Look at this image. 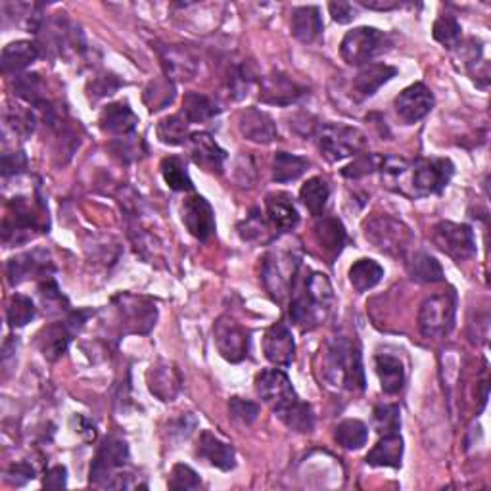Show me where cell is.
<instances>
[{"label":"cell","instance_id":"1","mask_svg":"<svg viewBox=\"0 0 491 491\" xmlns=\"http://www.w3.org/2000/svg\"><path fill=\"white\" fill-rule=\"evenodd\" d=\"M323 380L336 390L363 391L365 371L361 350L348 338H333L325 343L321 351Z\"/></svg>","mask_w":491,"mask_h":491},{"label":"cell","instance_id":"2","mask_svg":"<svg viewBox=\"0 0 491 491\" xmlns=\"http://www.w3.org/2000/svg\"><path fill=\"white\" fill-rule=\"evenodd\" d=\"M334 303L330 280L323 273H311L303 278L302 288L294 294L290 318L302 330H313L328 317Z\"/></svg>","mask_w":491,"mask_h":491},{"label":"cell","instance_id":"3","mask_svg":"<svg viewBox=\"0 0 491 491\" xmlns=\"http://www.w3.org/2000/svg\"><path fill=\"white\" fill-rule=\"evenodd\" d=\"M302 265V254L298 246L280 244L265 255L262 278L267 292L271 294L273 300L282 302L294 290L298 271Z\"/></svg>","mask_w":491,"mask_h":491},{"label":"cell","instance_id":"4","mask_svg":"<svg viewBox=\"0 0 491 491\" xmlns=\"http://www.w3.org/2000/svg\"><path fill=\"white\" fill-rule=\"evenodd\" d=\"M318 150L328 162H342V159L359 156L365 149V134L342 123H325L315 131Z\"/></svg>","mask_w":491,"mask_h":491},{"label":"cell","instance_id":"5","mask_svg":"<svg viewBox=\"0 0 491 491\" xmlns=\"http://www.w3.org/2000/svg\"><path fill=\"white\" fill-rule=\"evenodd\" d=\"M409 171L411 177L407 182V196H411V198H423V196H432L444 190L453 173H455V167H453L447 157H424L415 162Z\"/></svg>","mask_w":491,"mask_h":491},{"label":"cell","instance_id":"6","mask_svg":"<svg viewBox=\"0 0 491 491\" xmlns=\"http://www.w3.org/2000/svg\"><path fill=\"white\" fill-rule=\"evenodd\" d=\"M457 294L449 290L428 298L419 311V326L426 338H444L455 326Z\"/></svg>","mask_w":491,"mask_h":491},{"label":"cell","instance_id":"7","mask_svg":"<svg viewBox=\"0 0 491 491\" xmlns=\"http://www.w3.org/2000/svg\"><path fill=\"white\" fill-rule=\"evenodd\" d=\"M365 238L376 250L390 255H403L409 248L411 230L401 221L390 215H374L365 223Z\"/></svg>","mask_w":491,"mask_h":491},{"label":"cell","instance_id":"8","mask_svg":"<svg viewBox=\"0 0 491 491\" xmlns=\"http://www.w3.org/2000/svg\"><path fill=\"white\" fill-rule=\"evenodd\" d=\"M129 461V447L125 439L109 436L102 441L101 449L91 464V484L102 487H114L121 478V469Z\"/></svg>","mask_w":491,"mask_h":491},{"label":"cell","instance_id":"9","mask_svg":"<svg viewBox=\"0 0 491 491\" xmlns=\"http://www.w3.org/2000/svg\"><path fill=\"white\" fill-rule=\"evenodd\" d=\"M388 36L374 28H358L346 33L340 44V54L350 66H365L386 51Z\"/></svg>","mask_w":491,"mask_h":491},{"label":"cell","instance_id":"10","mask_svg":"<svg viewBox=\"0 0 491 491\" xmlns=\"http://www.w3.org/2000/svg\"><path fill=\"white\" fill-rule=\"evenodd\" d=\"M119 323L123 333L133 334H146L156 325L157 310L156 303L149 298L133 296V294H121L114 300Z\"/></svg>","mask_w":491,"mask_h":491},{"label":"cell","instance_id":"11","mask_svg":"<svg viewBox=\"0 0 491 491\" xmlns=\"http://www.w3.org/2000/svg\"><path fill=\"white\" fill-rule=\"evenodd\" d=\"M432 242L451 260L464 262L476 254L474 230L469 225L441 221L432 229Z\"/></svg>","mask_w":491,"mask_h":491},{"label":"cell","instance_id":"12","mask_svg":"<svg viewBox=\"0 0 491 491\" xmlns=\"http://www.w3.org/2000/svg\"><path fill=\"white\" fill-rule=\"evenodd\" d=\"M255 391L267 405H271L275 413L298 399L290 378L280 368H265V371L257 374Z\"/></svg>","mask_w":491,"mask_h":491},{"label":"cell","instance_id":"13","mask_svg":"<svg viewBox=\"0 0 491 491\" xmlns=\"http://www.w3.org/2000/svg\"><path fill=\"white\" fill-rule=\"evenodd\" d=\"M213 336L219 353L230 363H240L246 359L250 350V336L246 333V328L240 326L235 318L221 317L215 323Z\"/></svg>","mask_w":491,"mask_h":491},{"label":"cell","instance_id":"14","mask_svg":"<svg viewBox=\"0 0 491 491\" xmlns=\"http://www.w3.org/2000/svg\"><path fill=\"white\" fill-rule=\"evenodd\" d=\"M44 212L36 210V205L28 198H14L10 202V212L4 219V242L14 235H28L31 230L46 229Z\"/></svg>","mask_w":491,"mask_h":491},{"label":"cell","instance_id":"15","mask_svg":"<svg viewBox=\"0 0 491 491\" xmlns=\"http://www.w3.org/2000/svg\"><path fill=\"white\" fill-rule=\"evenodd\" d=\"M182 223L189 229L190 235L200 240L207 242L215 235V215L210 202L204 196L194 194L189 196L182 204Z\"/></svg>","mask_w":491,"mask_h":491},{"label":"cell","instance_id":"16","mask_svg":"<svg viewBox=\"0 0 491 491\" xmlns=\"http://www.w3.org/2000/svg\"><path fill=\"white\" fill-rule=\"evenodd\" d=\"M394 106L398 116L411 125L430 114L434 108V94L424 83H415L396 96Z\"/></svg>","mask_w":491,"mask_h":491},{"label":"cell","instance_id":"17","mask_svg":"<svg viewBox=\"0 0 491 491\" xmlns=\"http://www.w3.org/2000/svg\"><path fill=\"white\" fill-rule=\"evenodd\" d=\"M305 93V87L298 81L280 71H273L271 76L263 77L260 85V101L273 106H290L298 102Z\"/></svg>","mask_w":491,"mask_h":491},{"label":"cell","instance_id":"18","mask_svg":"<svg viewBox=\"0 0 491 491\" xmlns=\"http://www.w3.org/2000/svg\"><path fill=\"white\" fill-rule=\"evenodd\" d=\"M43 43L48 46V51L60 56H68L69 52L79 54L85 48L83 35L66 18H56L46 23Z\"/></svg>","mask_w":491,"mask_h":491},{"label":"cell","instance_id":"19","mask_svg":"<svg viewBox=\"0 0 491 491\" xmlns=\"http://www.w3.org/2000/svg\"><path fill=\"white\" fill-rule=\"evenodd\" d=\"M265 358L277 366H290L296 353V342H294L292 330L286 323H275L267 328L263 336Z\"/></svg>","mask_w":491,"mask_h":491},{"label":"cell","instance_id":"20","mask_svg":"<svg viewBox=\"0 0 491 491\" xmlns=\"http://www.w3.org/2000/svg\"><path fill=\"white\" fill-rule=\"evenodd\" d=\"M238 129L246 141L255 144H271L278 137L273 117L257 108L242 109L238 114Z\"/></svg>","mask_w":491,"mask_h":491},{"label":"cell","instance_id":"21","mask_svg":"<svg viewBox=\"0 0 491 491\" xmlns=\"http://www.w3.org/2000/svg\"><path fill=\"white\" fill-rule=\"evenodd\" d=\"M54 271L51 257L44 250H33L12 257L8 262V280L10 285H20V282L35 278V277H48Z\"/></svg>","mask_w":491,"mask_h":491},{"label":"cell","instance_id":"22","mask_svg":"<svg viewBox=\"0 0 491 491\" xmlns=\"http://www.w3.org/2000/svg\"><path fill=\"white\" fill-rule=\"evenodd\" d=\"M190 156L194 164L210 173H219L223 169L227 152L221 149L210 133H194L189 139Z\"/></svg>","mask_w":491,"mask_h":491},{"label":"cell","instance_id":"23","mask_svg":"<svg viewBox=\"0 0 491 491\" xmlns=\"http://www.w3.org/2000/svg\"><path fill=\"white\" fill-rule=\"evenodd\" d=\"M98 123H101V129L106 134H112L116 139H125L134 134L139 117L129 108L127 102H114L102 109Z\"/></svg>","mask_w":491,"mask_h":491},{"label":"cell","instance_id":"24","mask_svg":"<svg viewBox=\"0 0 491 491\" xmlns=\"http://www.w3.org/2000/svg\"><path fill=\"white\" fill-rule=\"evenodd\" d=\"M196 455L200 459H205L210 464H213L219 471H232L237 466V455L230 444L212 434L210 430H204L198 439V447H196Z\"/></svg>","mask_w":491,"mask_h":491},{"label":"cell","instance_id":"25","mask_svg":"<svg viewBox=\"0 0 491 491\" xmlns=\"http://www.w3.org/2000/svg\"><path fill=\"white\" fill-rule=\"evenodd\" d=\"M182 386V378L179 368L173 363L159 361L150 366L149 371V388L152 394L162 401H173Z\"/></svg>","mask_w":491,"mask_h":491},{"label":"cell","instance_id":"26","mask_svg":"<svg viewBox=\"0 0 491 491\" xmlns=\"http://www.w3.org/2000/svg\"><path fill=\"white\" fill-rule=\"evenodd\" d=\"M313 237L328 260H334L346 246V229L336 217H321L313 227Z\"/></svg>","mask_w":491,"mask_h":491},{"label":"cell","instance_id":"27","mask_svg":"<svg viewBox=\"0 0 491 491\" xmlns=\"http://www.w3.org/2000/svg\"><path fill=\"white\" fill-rule=\"evenodd\" d=\"M267 219L278 232H288L300 223V213L296 204L292 202V196L286 192L269 194L265 198Z\"/></svg>","mask_w":491,"mask_h":491},{"label":"cell","instance_id":"28","mask_svg":"<svg viewBox=\"0 0 491 491\" xmlns=\"http://www.w3.org/2000/svg\"><path fill=\"white\" fill-rule=\"evenodd\" d=\"M76 330L66 323H52L44 326L39 334H36V346L48 361H56L68 351L71 336Z\"/></svg>","mask_w":491,"mask_h":491},{"label":"cell","instance_id":"29","mask_svg":"<svg viewBox=\"0 0 491 491\" xmlns=\"http://www.w3.org/2000/svg\"><path fill=\"white\" fill-rule=\"evenodd\" d=\"M323 18L317 6H300L292 12V35L310 44L323 35Z\"/></svg>","mask_w":491,"mask_h":491},{"label":"cell","instance_id":"30","mask_svg":"<svg viewBox=\"0 0 491 491\" xmlns=\"http://www.w3.org/2000/svg\"><path fill=\"white\" fill-rule=\"evenodd\" d=\"M41 56L39 46L31 41H16L4 46L3 56H0V68L3 73L10 76V73H18L21 69L29 68L35 64L36 58Z\"/></svg>","mask_w":491,"mask_h":491},{"label":"cell","instance_id":"31","mask_svg":"<svg viewBox=\"0 0 491 491\" xmlns=\"http://www.w3.org/2000/svg\"><path fill=\"white\" fill-rule=\"evenodd\" d=\"M396 76H398V69L388 64H365L359 69L358 76H355L353 89L359 96L368 98L374 93H378L380 87H384V85Z\"/></svg>","mask_w":491,"mask_h":491},{"label":"cell","instance_id":"32","mask_svg":"<svg viewBox=\"0 0 491 491\" xmlns=\"http://www.w3.org/2000/svg\"><path fill=\"white\" fill-rule=\"evenodd\" d=\"M159 56H162V64L169 79H192L196 68H198L196 58L181 46H162Z\"/></svg>","mask_w":491,"mask_h":491},{"label":"cell","instance_id":"33","mask_svg":"<svg viewBox=\"0 0 491 491\" xmlns=\"http://www.w3.org/2000/svg\"><path fill=\"white\" fill-rule=\"evenodd\" d=\"M376 374L380 378V386H382L384 394L396 396L401 391L405 384V368L399 358L391 353L376 355Z\"/></svg>","mask_w":491,"mask_h":491},{"label":"cell","instance_id":"34","mask_svg":"<svg viewBox=\"0 0 491 491\" xmlns=\"http://www.w3.org/2000/svg\"><path fill=\"white\" fill-rule=\"evenodd\" d=\"M403 459V439L399 434H386L368 451L366 463L371 466H390L399 469Z\"/></svg>","mask_w":491,"mask_h":491},{"label":"cell","instance_id":"35","mask_svg":"<svg viewBox=\"0 0 491 491\" xmlns=\"http://www.w3.org/2000/svg\"><path fill=\"white\" fill-rule=\"evenodd\" d=\"M277 416L290 430H294V432L307 434L315 428V415H313L311 405L300 401V398L296 401H292L290 405H286L285 409L277 411Z\"/></svg>","mask_w":491,"mask_h":491},{"label":"cell","instance_id":"36","mask_svg":"<svg viewBox=\"0 0 491 491\" xmlns=\"http://www.w3.org/2000/svg\"><path fill=\"white\" fill-rule=\"evenodd\" d=\"M330 198V187L323 177H313L307 181L300 190V200L307 207V212L315 217L325 213V207Z\"/></svg>","mask_w":491,"mask_h":491},{"label":"cell","instance_id":"37","mask_svg":"<svg viewBox=\"0 0 491 491\" xmlns=\"http://www.w3.org/2000/svg\"><path fill=\"white\" fill-rule=\"evenodd\" d=\"M221 112L210 96L198 93H187L182 101V116L189 123H204L213 119Z\"/></svg>","mask_w":491,"mask_h":491},{"label":"cell","instance_id":"38","mask_svg":"<svg viewBox=\"0 0 491 491\" xmlns=\"http://www.w3.org/2000/svg\"><path fill=\"white\" fill-rule=\"evenodd\" d=\"M384 277V267L374 260H359L350 269V282L358 292H366L374 288Z\"/></svg>","mask_w":491,"mask_h":491},{"label":"cell","instance_id":"39","mask_svg":"<svg viewBox=\"0 0 491 491\" xmlns=\"http://www.w3.org/2000/svg\"><path fill=\"white\" fill-rule=\"evenodd\" d=\"M407 271L416 282H426V285H434V282L444 280V269H441L436 257L424 252H416L411 262L407 263Z\"/></svg>","mask_w":491,"mask_h":491},{"label":"cell","instance_id":"40","mask_svg":"<svg viewBox=\"0 0 491 491\" xmlns=\"http://www.w3.org/2000/svg\"><path fill=\"white\" fill-rule=\"evenodd\" d=\"M307 169H310V162L305 157L288 152H277L273 162V179L277 182H292L300 179Z\"/></svg>","mask_w":491,"mask_h":491},{"label":"cell","instance_id":"41","mask_svg":"<svg viewBox=\"0 0 491 491\" xmlns=\"http://www.w3.org/2000/svg\"><path fill=\"white\" fill-rule=\"evenodd\" d=\"M189 125L190 123L184 119L182 114L167 116L157 123V129H156L157 139L169 146H181L184 142H189L190 139Z\"/></svg>","mask_w":491,"mask_h":491},{"label":"cell","instance_id":"42","mask_svg":"<svg viewBox=\"0 0 491 491\" xmlns=\"http://www.w3.org/2000/svg\"><path fill=\"white\" fill-rule=\"evenodd\" d=\"M159 169H162V177L171 190H177V192L194 190V184L187 171V165H184L181 157L177 156L165 157Z\"/></svg>","mask_w":491,"mask_h":491},{"label":"cell","instance_id":"43","mask_svg":"<svg viewBox=\"0 0 491 491\" xmlns=\"http://www.w3.org/2000/svg\"><path fill=\"white\" fill-rule=\"evenodd\" d=\"M334 439L343 449H350V451L361 449L368 439V428L365 423L358 419H348L336 426Z\"/></svg>","mask_w":491,"mask_h":491},{"label":"cell","instance_id":"44","mask_svg":"<svg viewBox=\"0 0 491 491\" xmlns=\"http://www.w3.org/2000/svg\"><path fill=\"white\" fill-rule=\"evenodd\" d=\"M175 101V85L169 79H156L144 91V102L150 112H159Z\"/></svg>","mask_w":491,"mask_h":491},{"label":"cell","instance_id":"45","mask_svg":"<svg viewBox=\"0 0 491 491\" xmlns=\"http://www.w3.org/2000/svg\"><path fill=\"white\" fill-rule=\"evenodd\" d=\"M373 423H374V428L380 436L399 434V426H401L399 405H396V403L376 405L373 411Z\"/></svg>","mask_w":491,"mask_h":491},{"label":"cell","instance_id":"46","mask_svg":"<svg viewBox=\"0 0 491 491\" xmlns=\"http://www.w3.org/2000/svg\"><path fill=\"white\" fill-rule=\"evenodd\" d=\"M432 35L439 44H444L446 48H455L459 46L461 35H463L461 23L457 21L455 16H449V14L439 16L432 28Z\"/></svg>","mask_w":491,"mask_h":491},{"label":"cell","instance_id":"47","mask_svg":"<svg viewBox=\"0 0 491 491\" xmlns=\"http://www.w3.org/2000/svg\"><path fill=\"white\" fill-rule=\"evenodd\" d=\"M6 318L8 325L20 328L26 326L28 323H31L35 318V305L28 296H21V294H16V296H12L10 303H8V311H6Z\"/></svg>","mask_w":491,"mask_h":491},{"label":"cell","instance_id":"48","mask_svg":"<svg viewBox=\"0 0 491 491\" xmlns=\"http://www.w3.org/2000/svg\"><path fill=\"white\" fill-rule=\"evenodd\" d=\"M14 91L23 101H28L29 104L43 108L44 101H43V81L41 77L36 76V73H28V76H21L16 79L14 83Z\"/></svg>","mask_w":491,"mask_h":491},{"label":"cell","instance_id":"49","mask_svg":"<svg viewBox=\"0 0 491 491\" xmlns=\"http://www.w3.org/2000/svg\"><path fill=\"white\" fill-rule=\"evenodd\" d=\"M6 127L14 131V134H20V137H29L35 129V116L31 109L26 108H8L4 114Z\"/></svg>","mask_w":491,"mask_h":491},{"label":"cell","instance_id":"50","mask_svg":"<svg viewBox=\"0 0 491 491\" xmlns=\"http://www.w3.org/2000/svg\"><path fill=\"white\" fill-rule=\"evenodd\" d=\"M380 165H382V157L376 156V154H359V157L355 159L353 164L346 165L342 169V175L348 177V179H361V177H366L374 173V171L380 169Z\"/></svg>","mask_w":491,"mask_h":491},{"label":"cell","instance_id":"51","mask_svg":"<svg viewBox=\"0 0 491 491\" xmlns=\"http://www.w3.org/2000/svg\"><path fill=\"white\" fill-rule=\"evenodd\" d=\"M229 413L237 423L248 426L257 419V415H260V405L242 398H230Z\"/></svg>","mask_w":491,"mask_h":491},{"label":"cell","instance_id":"52","mask_svg":"<svg viewBox=\"0 0 491 491\" xmlns=\"http://www.w3.org/2000/svg\"><path fill=\"white\" fill-rule=\"evenodd\" d=\"M202 486L200 476L189 464H175L169 476L171 489H198Z\"/></svg>","mask_w":491,"mask_h":491},{"label":"cell","instance_id":"53","mask_svg":"<svg viewBox=\"0 0 491 491\" xmlns=\"http://www.w3.org/2000/svg\"><path fill=\"white\" fill-rule=\"evenodd\" d=\"M39 296L43 300V303L48 307V311H69L68 307V300L64 298V294H61L56 286V282L46 280L39 288Z\"/></svg>","mask_w":491,"mask_h":491},{"label":"cell","instance_id":"54","mask_svg":"<svg viewBox=\"0 0 491 491\" xmlns=\"http://www.w3.org/2000/svg\"><path fill=\"white\" fill-rule=\"evenodd\" d=\"M250 85H252V76H250V71L246 69V66L235 68V71H232V77L229 79L230 96L235 98V101H240V98L248 94Z\"/></svg>","mask_w":491,"mask_h":491},{"label":"cell","instance_id":"55","mask_svg":"<svg viewBox=\"0 0 491 491\" xmlns=\"http://www.w3.org/2000/svg\"><path fill=\"white\" fill-rule=\"evenodd\" d=\"M119 87H121V81L117 77H114V76H101V77H94L89 83V94H91L93 101H98V98H104V96L114 94Z\"/></svg>","mask_w":491,"mask_h":491},{"label":"cell","instance_id":"56","mask_svg":"<svg viewBox=\"0 0 491 491\" xmlns=\"http://www.w3.org/2000/svg\"><path fill=\"white\" fill-rule=\"evenodd\" d=\"M240 237L244 240H262L263 232H265V223L263 219L260 217V213L254 212L248 219L244 221V223L238 227Z\"/></svg>","mask_w":491,"mask_h":491},{"label":"cell","instance_id":"57","mask_svg":"<svg viewBox=\"0 0 491 491\" xmlns=\"http://www.w3.org/2000/svg\"><path fill=\"white\" fill-rule=\"evenodd\" d=\"M28 165V157L23 156V152H14V154H4L3 156V175L10 177L21 173Z\"/></svg>","mask_w":491,"mask_h":491},{"label":"cell","instance_id":"58","mask_svg":"<svg viewBox=\"0 0 491 491\" xmlns=\"http://www.w3.org/2000/svg\"><path fill=\"white\" fill-rule=\"evenodd\" d=\"M33 478H35V471H33V466L28 463L12 464L8 471V480L16 486H23L26 482L33 480Z\"/></svg>","mask_w":491,"mask_h":491},{"label":"cell","instance_id":"59","mask_svg":"<svg viewBox=\"0 0 491 491\" xmlns=\"http://www.w3.org/2000/svg\"><path fill=\"white\" fill-rule=\"evenodd\" d=\"M43 486L48 487V489H61V487H66L68 486V471H66V466H54V469L48 471L44 474Z\"/></svg>","mask_w":491,"mask_h":491},{"label":"cell","instance_id":"60","mask_svg":"<svg viewBox=\"0 0 491 491\" xmlns=\"http://www.w3.org/2000/svg\"><path fill=\"white\" fill-rule=\"evenodd\" d=\"M328 10L330 16L338 23H350L355 18V10L350 3H330Z\"/></svg>","mask_w":491,"mask_h":491},{"label":"cell","instance_id":"61","mask_svg":"<svg viewBox=\"0 0 491 491\" xmlns=\"http://www.w3.org/2000/svg\"><path fill=\"white\" fill-rule=\"evenodd\" d=\"M359 4L368 10H394L399 8V3H391V0H359Z\"/></svg>","mask_w":491,"mask_h":491}]
</instances>
